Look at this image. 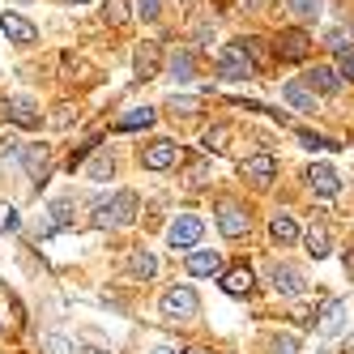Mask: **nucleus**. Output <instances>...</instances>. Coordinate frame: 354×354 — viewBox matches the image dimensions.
Returning a JSON list of instances; mask_svg holds the SVG:
<instances>
[{
	"mask_svg": "<svg viewBox=\"0 0 354 354\" xmlns=\"http://www.w3.org/2000/svg\"><path fill=\"white\" fill-rule=\"evenodd\" d=\"M218 77H226V82H252L257 77V64L248 60V52L239 43H226L222 52H218Z\"/></svg>",
	"mask_w": 354,
	"mask_h": 354,
	"instance_id": "1",
	"label": "nucleus"
},
{
	"mask_svg": "<svg viewBox=\"0 0 354 354\" xmlns=\"http://www.w3.org/2000/svg\"><path fill=\"white\" fill-rule=\"evenodd\" d=\"M137 218V192H115L107 205H98L94 226H129Z\"/></svg>",
	"mask_w": 354,
	"mask_h": 354,
	"instance_id": "2",
	"label": "nucleus"
},
{
	"mask_svg": "<svg viewBox=\"0 0 354 354\" xmlns=\"http://www.w3.org/2000/svg\"><path fill=\"white\" fill-rule=\"evenodd\" d=\"M273 56L282 64H303L312 56V35L308 30H282L273 39Z\"/></svg>",
	"mask_w": 354,
	"mask_h": 354,
	"instance_id": "3",
	"label": "nucleus"
},
{
	"mask_svg": "<svg viewBox=\"0 0 354 354\" xmlns=\"http://www.w3.org/2000/svg\"><path fill=\"white\" fill-rule=\"evenodd\" d=\"M162 316L167 320H192L196 312H201V299H196V290L192 286H175V290H167L162 295Z\"/></svg>",
	"mask_w": 354,
	"mask_h": 354,
	"instance_id": "4",
	"label": "nucleus"
},
{
	"mask_svg": "<svg viewBox=\"0 0 354 354\" xmlns=\"http://www.w3.org/2000/svg\"><path fill=\"white\" fill-rule=\"evenodd\" d=\"M180 162H184V149L175 141H154V145L141 149V167L145 171H167V167H180Z\"/></svg>",
	"mask_w": 354,
	"mask_h": 354,
	"instance_id": "5",
	"label": "nucleus"
},
{
	"mask_svg": "<svg viewBox=\"0 0 354 354\" xmlns=\"http://www.w3.org/2000/svg\"><path fill=\"white\" fill-rule=\"evenodd\" d=\"M201 218L196 214H180L171 222V231H167V239H171V248H196V239H201Z\"/></svg>",
	"mask_w": 354,
	"mask_h": 354,
	"instance_id": "6",
	"label": "nucleus"
},
{
	"mask_svg": "<svg viewBox=\"0 0 354 354\" xmlns=\"http://www.w3.org/2000/svg\"><path fill=\"white\" fill-rule=\"evenodd\" d=\"M0 107H5V115L17 124V129H39V107L30 103L26 94H9V98H5Z\"/></svg>",
	"mask_w": 354,
	"mask_h": 354,
	"instance_id": "7",
	"label": "nucleus"
},
{
	"mask_svg": "<svg viewBox=\"0 0 354 354\" xmlns=\"http://www.w3.org/2000/svg\"><path fill=\"white\" fill-rule=\"evenodd\" d=\"M0 30H5V39H9V43H17V47H30V43L39 39L35 21H26L21 13H0Z\"/></svg>",
	"mask_w": 354,
	"mask_h": 354,
	"instance_id": "8",
	"label": "nucleus"
},
{
	"mask_svg": "<svg viewBox=\"0 0 354 354\" xmlns=\"http://www.w3.org/2000/svg\"><path fill=\"white\" fill-rule=\"evenodd\" d=\"M218 231H222L226 239L248 235V209H239L235 201H222V205H218Z\"/></svg>",
	"mask_w": 354,
	"mask_h": 354,
	"instance_id": "9",
	"label": "nucleus"
},
{
	"mask_svg": "<svg viewBox=\"0 0 354 354\" xmlns=\"http://www.w3.org/2000/svg\"><path fill=\"white\" fill-rule=\"evenodd\" d=\"M158 64H162V47H158L154 39H145V43L137 47V56H133L137 77H141V82H154V77H158Z\"/></svg>",
	"mask_w": 354,
	"mask_h": 354,
	"instance_id": "10",
	"label": "nucleus"
},
{
	"mask_svg": "<svg viewBox=\"0 0 354 354\" xmlns=\"http://www.w3.org/2000/svg\"><path fill=\"white\" fill-rule=\"evenodd\" d=\"M239 175H243V180H252V184H269L273 175H277V158L261 149V154H252V158L239 162Z\"/></svg>",
	"mask_w": 354,
	"mask_h": 354,
	"instance_id": "11",
	"label": "nucleus"
},
{
	"mask_svg": "<svg viewBox=\"0 0 354 354\" xmlns=\"http://www.w3.org/2000/svg\"><path fill=\"white\" fill-rule=\"evenodd\" d=\"M308 184H312V192H320V196H337V188H342V175H337L333 167L316 162V167L308 171Z\"/></svg>",
	"mask_w": 354,
	"mask_h": 354,
	"instance_id": "12",
	"label": "nucleus"
},
{
	"mask_svg": "<svg viewBox=\"0 0 354 354\" xmlns=\"http://www.w3.org/2000/svg\"><path fill=\"white\" fill-rule=\"evenodd\" d=\"M21 162H26V171L35 175V184H43L47 167H52V149H47V145H26V149H21Z\"/></svg>",
	"mask_w": 354,
	"mask_h": 354,
	"instance_id": "13",
	"label": "nucleus"
},
{
	"mask_svg": "<svg viewBox=\"0 0 354 354\" xmlns=\"http://www.w3.org/2000/svg\"><path fill=\"white\" fill-rule=\"evenodd\" d=\"M222 290L226 295H252V290H257V277H252L248 265H235V269L222 273Z\"/></svg>",
	"mask_w": 354,
	"mask_h": 354,
	"instance_id": "14",
	"label": "nucleus"
},
{
	"mask_svg": "<svg viewBox=\"0 0 354 354\" xmlns=\"http://www.w3.org/2000/svg\"><path fill=\"white\" fill-rule=\"evenodd\" d=\"M269 277H273V286L282 290V295H303V273L295 265H273Z\"/></svg>",
	"mask_w": 354,
	"mask_h": 354,
	"instance_id": "15",
	"label": "nucleus"
},
{
	"mask_svg": "<svg viewBox=\"0 0 354 354\" xmlns=\"http://www.w3.org/2000/svg\"><path fill=\"white\" fill-rule=\"evenodd\" d=\"M188 273L192 277H218L222 273V257H218V252H192V257H188Z\"/></svg>",
	"mask_w": 354,
	"mask_h": 354,
	"instance_id": "16",
	"label": "nucleus"
},
{
	"mask_svg": "<svg viewBox=\"0 0 354 354\" xmlns=\"http://www.w3.org/2000/svg\"><path fill=\"white\" fill-rule=\"evenodd\" d=\"M312 90H320V94H337L342 90V73L337 68H328V64H312Z\"/></svg>",
	"mask_w": 354,
	"mask_h": 354,
	"instance_id": "17",
	"label": "nucleus"
},
{
	"mask_svg": "<svg viewBox=\"0 0 354 354\" xmlns=\"http://www.w3.org/2000/svg\"><path fill=\"white\" fill-rule=\"evenodd\" d=\"M269 235H273V243L286 248V243L299 239V222H295L290 214H273V218H269Z\"/></svg>",
	"mask_w": 354,
	"mask_h": 354,
	"instance_id": "18",
	"label": "nucleus"
},
{
	"mask_svg": "<svg viewBox=\"0 0 354 354\" xmlns=\"http://www.w3.org/2000/svg\"><path fill=\"white\" fill-rule=\"evenodd\" d=\"M154 120H158V111H154V107H137V111H129V115H120V120H115V133H137V129H149Z\"/></svg>",
	"mask_w": 354,
	"mask_h": 354,
	"instance_id": "19",
	"label": "nucleus"
},
{
	"mask_svg": "<svg viewBox=\"0 0 354 354\" xmlns=\"http://www.w3.org/2000/svg\"><path fill=\"white\" fill-rule=\"evenodd\" d=\"M286 103L295 107V111H316V94H312V86H303V82H286Z\"/></svg>",
	"mask_w": 354,
	"mask_h": 354,
	"instance_id": "20",
	"label": "nucleus"
},
{
	"mask_svg": "<svg viewBox=\"0 0 354 354\" xmlns=\"http://www.w3.org/2000/svg\"><path fill=\"white\" fill-rule=\"evenodd\" d=\"M342 320H346V303H342V299H333V303H328V308H324V316L316 320V328H320L324 337H333L337 328H342Z\"/></svg>",
	"mask_w": 354,
	"mask_h": 354,
	"instance_id": "21",
	"label": "nucleus"
},
{
	"mask_svg": "<svg viewBox=\"0 0 354 354\" xmlns=\"http://www.w3.org/2000/svg\"><path fill=\"white\" fill-rule=\"evenodd\" d=\"M303 243H308V252H312L316 261H324L328 248H333V243H328V231H324V226H308V231H303Z\"/></svg>",
	"mask_w": 354,
	"mask_h": 354,
	"instance_id": "22",
	"label": "nucleus"
},
{
	"mask_svg": "<svg viewBox=\"0 0 354 354\" xmlns=\"http://www.w3.org/2000/svg\"><path fill=\"white\" fill-rule=\"evenodd\" d=\"M324 43H328V52L350 56V47H354V30H350V26H333V30L324 35Z\"/></svg>",
	"mask_w": 354,
	"mask_h": 354,
	"instance_id": "23",
	"label": "nucleus"
},
{
	"mask_svg": "<svg viewBox=\"0 0 354 354\" xmlns=\"http://www.w3.org/2000/svg\"><path fill=\"white\" fill-rule=\"evenodd\" d=\"M129 269H133L137 277H154V273H158V261H154V252H145V248H137L133 257H129Z\"/></svg>",
	"mask_w": 354,
	"mask_h": 354,
	"instance_id": "24",
	"label": "nucleus"
},
{
	"mask_svg": "<svg viewBox=\"0 0 354 354\" xmlns=\"http://www.w3.org/2000/svg\"><path fill=\"white\" fill-rule=\"evenodd\" d=\"M171 111H180V115H196L201 107H205V98H196V94H171Z\"/></svg>",
	"mask_w": 354,
	"mask_h": 354,
	"instance_id": "25",
	"label": "nucleus"
},
{
	"mask_svg": "<svg viewBox=\"0 0 354 354\" xmlns=\"http://www.w3.org/2000/svg\"><path fill=\"white\" fill-rule=\"evenodd\" d=\"M226 141H231V129H226V124H214V129H209L205 137H201V145H205V149H214V154H222V149H226Z\"/></svg>",
	"mask_w": 354,
	"mask_h": 354,
	"instance_id": "26",
	"label": "nucleus"
},
{
	"mask_svg": "<svg viewBox=\"0 0 354 354\" xmlns=\"http://www.w3.org/2000/svg\"><path fill=\"white\" fill-rule=\"evenodd\" d=\"M286 5H290V13L299 21H316L320 17V0H286Z\"/></svg>",
	"mask_w": 354,
	"mask_h": 354,
	"instance_id": "27",
	"label": "nucleus"
},
{
	"mask_svg": "<svg viewBox=\"0 0 354 354\" xmlns=\"http://www.w3.org/2000/svg\"><path fill=\"white\" fill-rule=\"evenodd\" d=\"M299 145H303V149H342V141L320 137V133H299Z\"/></svg>",
	"mask_w": 354,
	"mask_h": 354,
	"instance_id": "28",
	"label": "nucleus"
},
{
	"mask_svg": "<svg viewBox=\"0 0 354 354\" xmlns=\"http://www.w3.org/2000/svg\"><path fill=\"white\" fill-rule=\"evenodd\" d=\"M239 47L248 52V60L257 64V68H261V64L269 60V52H265V39H239Z\"/></svg>",
	"mask_w": 354,
	"mask_h": 354,
	"instance_id": "29",
	"label": "nucleus"
},
{
	"mask_svg": "<svg viewBox=\"0 0 354 354\" xmlns=\"http://www.w3.org/2000/svg\"><path fill=\"white\" fill-rule=\"evenodd\" d=\"M171 73H175V82H188L192 77V56L188 52H175L171 56Z\"/></svg>",
	"mask_w": 354,
	"mask_h": 354,
	"instance_id": "30",
	"label": "nucleus"
},
{
	"mask_svg": "<svg viewBox=\"0 0 354 354\" xmlns=\"http://www.w3.org/2000/svg\"><path fill=\"white\" fill-rule=\"evenodd\" d=\"M43 346H47V354H77V346H73L68 337H60V333H47Z\"/></svg>",
	"mask_w": 354,
	"mask_h": 354,
	"instance_id": "31",
	"label": "nucleus"
},
{
	"mask_svg": "<svg viewBox=\"0 0 354 354\" xmlns=\"http://www.w3.org/2000/svg\"><path fill=\"white\" fill-rule=\"evenodd\" d=\"M133 5H137V17L141 21H154L162 13V0H133Z\"/></svg>",
	"mask_w": 354,
	"mask_h": 354,
	"instance_id": "32",
	"label": "nucleus"
},
{
	"mask_svg": "<svg viewBox=\"0 0 354 354\" xmlns=\"http://www.w3.org/2000/svg\"><path fill=\"white\" fill-rule=\"evenodd\" d=\"M269 354H299V342H295L290 333H282V337H273V346H269Z\"/></svg>",
	"mask_w": 354,
	"mask_h": 354,
	"instance_id": "33",
	"label": "nucleus"
},
{
	"mask_svg": "<svg viewBox=\"0 0 354 354\" xmlns=\"http://www.w3.org/2000/svg\"><path fill=\"white\" fill-rule=\"evenodd\" d=\"M115 171V162H111V154H98L94 158V167H90V175H94V180H107V175Z\"/></svg>",
	"mask_w": 354,
	"mask_h": 354,
	"instance_id": "34",
	"label": "nucleus"
},
{
	"mask_svg": "<svg viewBox=\"0 0 354 354\" xmlns=\"http://www.w3.org/2000/svg\"><path fill=\"white\" fill-rule=\"evenodd\" d=\"M94 149H98V141H86L82 149H73V154H68V171H77V167H82V158H86V154H94Z\"/></svg>",
	"mask_w": 354,
	"mask_h": 354,
	"instance_id": "35",
	"label": "nucleus"
},
{
	"mask_svg": "<svg viewBox=\"0 0 354 354\" xmlns=\"http://www.w3.org/2000/svg\"><path fill=\"white\" fill-rule=\"evenodd\" d=\"M68 120H73V107H56V115H52L56 129H68Z\"/></svg>",
	"mask_w": 354,
	"mask_h": 354,
	"instance_id": "36",
	"label": "nucleus"
},
{
	"mask_svg": "<svg viewBox=\"0 0 354 354\" xmlns=\"http://www.w3.org/2000/svg\"><path fill=\"white\" fill-rule=\"evenodd\" d=\"M342 77H346V82H354V52L342 60Z\"/></svg>",
	"mask_w": 354,
	"mask_h": 354,
	"instance_id": "37",
	"label": "nucleus"
},
{
	"mask_svg": "<svg viewBox=\"0 0 354 354\" xmlns=\"http://www.w3.org/2000/svg\"><path fill=\"white\" fill-rule=\"evenodd\" d=\"M184 354H209V350H205V346H188Z\"/></svg>",
	"mask_w": 354,
	"mask_h": 354,
	"instance_id": "38",
	"label": "nucleus"
},
{
	"mask_svg": "<svg viewBox=\"0 0 354 354\" xmlns=\"http://www.w3.org/2000/svg\"><path fill=\"white\" fill-rule=\"evenodd\" d=\"M68 5H90V0H68Z\"/></svg>",
	"mask_w": 354,
	"mask_h": 354,
	"instance_id": "39",
	"label": "nucleus"
},
{
	"mask_svg": "<svg viewBox=\"0 0 354 354\" xmlns=\"http://www.w3.org/2000/svg\"><path fill=\"white\" fill-rule=\"evenodd\" d=\"M86 354H103V350H86Z\"/></svg>",
	"mask_w": 354,
	"mask_h": 354,
	"instance_id": "40",
	"label": "nucleus"
},
{
	"mask_svg": "<svg viewBox=\"0 0 354 354\" xmlns=\"http://www.w3.org/2000/svg\"><path fill=\"white\" fill-rule=\"evenodd\" d=\"M158 354H171V350H158Z\"/></svg>",
	"mask_w": 354,
	"mask_h": 354,
	"instance_id": "41",
	"label": "nucleus"
},
{
	"mask_svg": "<svg viewBox=\"0 0 354 354\" xmlns=\"http://www.w3.org/2000/svg\"><path fill=\"white\" fill-rule=\"evenodd\" d=\"M350 354H354V346H350Z\"/></svg>",
	"mask_w": 354,
	"mask_h": 354,
	"instance_id": "42",
	"label": "nucleus"
}]
</instances>
